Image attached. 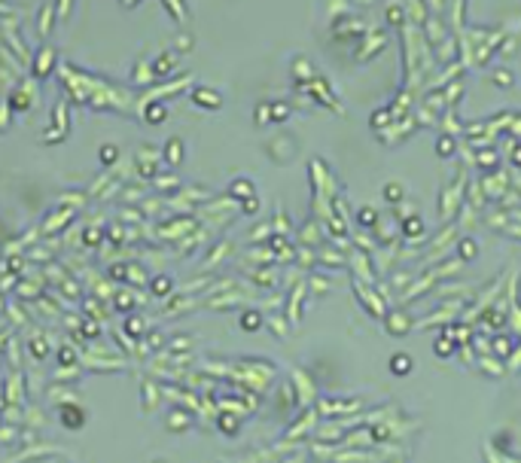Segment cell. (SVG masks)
<instances>
[{"label": "cell", "instance_id": "obj_1", "mask_svg": "<svg viewBox=\"0 0 521 463\" xmlns=\"http://www.w3.org/2000/svg\"><path fill=\"white\" fill-rule=\"evenodd\" d=\"M52 61H55V52H52V49H40L37 52V61H34V74L46 77L49 70H52Z\"/></svg>", "mask_w": 521, "mask_h": 463}, {"label": "cell", "instance_id": "obj_2", "mask_svg": "<svg viewBox=\"0 0 521 463\" xmlns=\"http://www.w3.org/2000/svg\"><path fill=\"white\" fill-rule=\"evenodd\" d=\"M192 98H195V104H201V107H210V110H217V107L223 104V98H220L217 92H210V88H199V92H195Z\"/></svg>", "mask_w": 521, "mask_h": 463}, {"label": "cell", "instance_id": "obj_3", "mask_svg": "<svg viewBox=\"0 0 521 463\" xmlns=\"http://www.w3.org/2000/svg\"><path fill=\"white\" fill-rule=\"evenodd\" d=\"M390 369L397 372V375H405V372L411 369V360H408V357H402V353H400V357H393V360H390Z\"/></svg>", "mask_w": 521, "mask_h": 463}, {"label": "cell", "instance_id": "obj_4", "mask_svg": "<svg viewBox=\"0 0 521 463\" xmlns=\"http://www.w3.org/2000/svg\"><path fill=\"white\" fill-rule=\"evenodd\" d=\"M171 67H174V55L171 52H161L159 61H156V74H165V70H171Z\"/></svg>", "mask_w": 521, "mask_h": 463}, {"label": "cell", "instance_id": "obj_5", "mask_svg": "<svg viewBox=\"0 0 521 463\" xmlns=\"http://www.w3.org/2000/svg\"><path fill=\"white\" fill-rule=\"evenodd\" d=\"M49 12H55V9H52V6H49V9H43V19H40V34H49V25H52V15H49Z\"/></svg>", "mask_w": 521, "mask_h": 463}, {"label": "cell", "instance_id": "obj_6", "mask_svg": "<svg viewBox=\"0 0 521 463\" xmlns=\"http://www.w3.org/2000/svg\"><path fill=\"white\" fill-rule=\"evenodd\" d=\"M272 116L275 119H286V104H272Z\"/></svg>", "mask_w": 521, "mask_h": 463}, {"label": "cell", "instance_id": "obj_7", "mask_svg": "<svg viewBox=\"0 0 521 463\" xmlns=\"http://www.w3.org/2000/svg\"><path fill=\"white\" fill-rule=\"evenodd\" d=\"M70 3H74V0H58V19H67V15H70V12H67Z\"/></svg>", "mask_w": 521, "mask_h": 463}, {"label": "cell", "instance_id": "obj_8", "mask_svg": "<svg viewBox=\"0 0 521 463\" xmlns=\"http://www.w3.org/2000/svg\"><path fill=\"white\" fill-rule=\"evenodd\" d=\"M439 153H451V140L442 137V140H439Z\"/></svg>", "mask_w": 521, "mask_h": 463}, {"label": "cell", "instance_id": "obj_9", "mask_svg": "<svg viewBox=\"0 0 521 463\" xmlns=\"http://www.w3.org/2000/svg\"><path fill=\"white\" fill-rule=\"evenodd\" d=\"M512 162H515V165H521V147H518V150L512 153Z\"/></svg>", "mask_w": 521, "mask_h": 463}]
</instances>
